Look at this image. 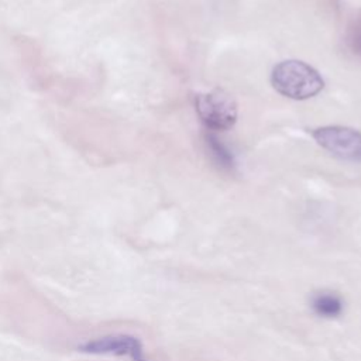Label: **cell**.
<instances>
[{"label":"cell","instance_id":"obj_2","mask_svg":"<svg viewBox=\"0 0 361 361\" xmlns=\"http://www.w3.org/2000/svg\"><path fill=\"white\" fill-rule=\"evenodd\" d=\"M195 107L199 118L209 131L228 130L237 121V103L234 97L223 89L196 94Z\"/></svg>","mask_w":361,"mask_h":361},{"label":"cell","instance_id":"obj_3","mask_svg":"<svg viewBox=\"0 0 361 361\" xmlns=\"http://www.w3.org/2000/svg\"><path fill=\"white\" fill-rule=\"evenodd\" d=\"M314 141L331 155L350 162H361V131L344 126H323L312 130Z\"/></svg>","mask_w":361,"mask_h":361},{"label":"cell","instance_id":"obj_6","mask_svg":"<svg viewBox=\"0 0 361 361\" xmlns=\"http://www.w3.org/2000/svg\"><path fill=\"white\" fill-rule=\"evenodd\" d=\"M204 142L216 165L226 171H233L235 168L234 154L227 148V145L221 140H219V137L214 133L207 130V133L204 134Z\"/></svg>","mask_w":361,"mask_h":361},{"label":"cell","instance_id":"obj_1","mask_svg":"<svg viewBox=\"0 0 361 361\" xmlns=\"http://www.w3.org/2000/svg\"><path fill=\"white\" fill-rule=\"evenodd\" d=\"M271 85L282 96L306 100L324 87V79L310 65L298 59L276 63L271 72Z\"/></svg>","mask_w":361,"mask_h":361},{"label":"cell","instance_id":"obj_5","mask_svg":"<svg viewBox=\"0 0 361 361\" xmlns=\"http://www.w3.org/2000/svg\"><path fill=\"white\" fill-rule=\"evenodd\" d=\"M309 306L317 317L327 319V320L337 319L344 312L343 298L337 292L329 290V289L314 292L310 296Z\"/></svg>","mask_w":361,"mask_h":361},{"label":"cell","instance_id":"obj_4","mask_svg":"<svg viewBox=\"0 0 361 361\" xmlns=\"http://www.w3.org/2000/svg\"><path fill=\"white\" fill-rule=\"evenodd\" d=\"M78 350L86 354L130 357L131 361H148L142 343L130 334L104 336L92 341L82 343Z\"/></svg>","mask_w":361,"mask_h":361},{"label":"cell","instance_id":"obj_7","mask_svg":"<svg viewBox=\"0 0 361 361\" xmlns=\"http://www.w3.org/2000/svg\"><path fill=\"white\" fill-rule=\"evenodd\" d=\"M347 45L350 47V49L357 54L361 55V16H358L357 18L353 20V23L350 24L348 30H347Z\"/></svg>","mask_w":361,"mask_h":361}]
</instances>
